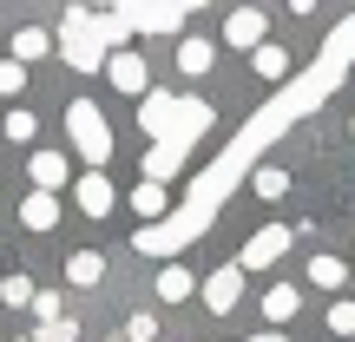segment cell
Returning a JSON list of instances; mask_svg holds the SVG:
<instances>
[{
    "label": "cell",
    "instance_id": "6",
    "mask_svg": "<svg viewBox=\"0 0 355 342\" xmlns=\"http://www.w3.org/2000/svg\"><path fill=\"white\" fill-rule=\"evenodd\" d=\"M119 13H125L132 33H178V26H184L178 0H132V7H119Z\"/></svg>",
    "mask_w": 355,
    "mask_h": 342
},
{
    "label": "cell",
    "instance_id": "1",
    "mask_svg": "<svg viewBox=\"0 0 355 342\" xmlns=\"http://www.w3.org/2000/svg\"><path fill=\"white\" fill-rule=\"evenodd\" d=\"M336 79H343V66H336L329 53H322V66H316V73H309L303 86H290V92H283L277 105H270V112H257L250 126H243V139L230 145L224 158H217V171H204L198 185H191V204H184V211H178V217H158V224H145L139 237H132V243H139V257H158V264H171V257H178V250H184V243H191V237H198V230H204V224L217 217V204L230 198V185H237V178L250 171L257 145H263L270 132H283V126H290L296 112H303V105H316L322 92L336 86Z\"/></svg>",
    "mask_w": 355,
    "mask_h": 342
},
{
    "label": "cell",
    "instance_id": "11",
    "mask_svg": "<svg viewBox=\"0 0 355 342\" xmlns=\"http://www.w3.org/2000/svg\"><path fill=\"white\" fill-rule=\"evenodd\" d=\"M250 73L263 79V86H283V79H290V53H283L277 40H263V46H250Z\"/></svg>",
    "mask_w": 355,
    "mask_h": 342
},
{
    "label": "cell",
    "instance_id": "13",
    "mask_svg": "<svg viewBox=\"0 0 355 342\" xmlns=\"http://www.w3.org/2000/svg\"><path fill=\"white\" fill-rule=\"evenodd\" d=\"M224 40H230V46H243V53L263 46V13H257V7H237V13L224 20Z\"/></svg>",
    "mask_w": 355,
    "mask_h": 342
},
{
    "label": "cell",
    "instance_id": "19",
    "mask_svg": "<svg viewBox=\"0 0 355 342\" xmlns=\"http://www.w3.org/2000/svg\"><path fill=\"white\" fill-rule=\"evenodd\" d=\"M99 277H105V257H99V250H73V257H66V283H79V290H92Z\"/></svg>",
    "mask_w": 355,
    "mask_h": 342
},
{
    "label": "cell",
    "instance_id": "5",
    "mask_svg": "<svg viewBox=\"0 0 355 342\" xmlns=\"http://www.w3.org/2000/svg\"><path fill=\"white\" fill-rule=\"evenodd\" d=\"M211 105H204V99H178V119H171V132H165V139H152V145H171V152H191V145H198L204 139V132H211Z\"/></svg>",
    "mask_w": 355,
    "mask_h": 342
},
{
    "label": "cell",
    "instance_id": "8",
    "mask_svg": "<svg viewBox=\"0 0 355 342\" xmlns=\"http://www.w3.org/2000/svg\"><path fill=\"white\" fill-rule=\"evenodd\" d=\"M105 79H112L119 92H132V99H139V92H145V79H152V66H145L139 53H125V46H119V53H105Z\"/></svg>",
    "mask_w": 355,
    "mask_h": 342
},
{
    "label": "cell",
    "instance_id": "14",
    "mask_svg": "<svg viewBox=\"0 0 355 342\" xmlns=\"http://www.w3.org/2000/svg\"><path fill=\"white\" fill-rule=\"evenodd\" d=\"M20 224L26 230H53L60 224V191H33V198L20 204Z\"/></svg>",
    "mask_w": 355,
    "mask_h": 342
},
{
    "label": "cell",
    "instance_id": "20",
    "mask_svg": "<svg viewBox=\"0 0 355 342\" xmlns=\"http://www.w3.org/2000/svg\"><path fill=\"white\" fill-rule=\"evenodd\" d=\"M191 290H198V277H191L184 264H165V270H158V303H184Z\"/></svg>",
    "mask_w": 355,
    "mask_h": 342
},
{
    "label": "cell",
    "instance_id": "29",
    "mask_svg": "<svg viewBox=\"0 0 355 342\" xmlns=\"http://www.w3.org/2000/svg\"><path fill=\"white\" fill-rule=\"evenodd\" d=\"M26 86V66L20 60H0V92H7V99H13V92H20Z\"/></svg>",
    "mask_w": 355,
    "mask_h": 342
},
{
    "label": "cell",
    "instance_id": "2",
    "mask_svg": "<svg viewBox=\"0 0 355 342\" xmlns=\"http://www.w3.org/2000/svg\"><path fill=\"white\" fill-rule=\"evenodd\" d=\"M66 132H73V152L86 158L92 171L112 165V126H105V112L92 99H73V105H66Z\"/></svg>",
    "mask_w": 355,
    "mask_h": 342
},
{
    "label": "cell",
    "instance_id": "16",
    "mask_svg": "<svg viewBox=\"0 0 355 342\" xmlns=\"http://www.w3.org/2000/svg\"><path fill=\"white\" fill-rule=\"evenodd\" d=\"M132 211H139L145 224H158V217H171V191H165V185H152V178H145V185L132 191Z\"/></svg>",
    "mask_w": 355,
    "mask_h": 342
},
{
    "label": "cell",
    "instance_id": "34",
    "mask_svg": "<svg viewBox=\"0 0 355 342\" xmlns=\"http://www.w3.org/2000/svg\"><path fill=\"white\" fill-rule=\"evenodd\" d=\"M99 7H112V13H119V7H132V0H99Z\"/></svg>",
    "mask_w": 355,
    "mask_h": 342
},
{
    "label": "cell",
    "instance_id": "28",
    "mask_svg": "<svg viewBox=\"0 0 355 342\" xmlns=\"http://www.w3.org/2000/svg\"><path fill=\"white\" fill-rule=\"evenodd\" d=\"M0 303L26 309V303H33V283H26V277H7V283H0Z\"/></svg>",
    "mask_w": 355,
    "mask_h": 342
},
{
    "label": "cell",
    "instance_id": "23",
    "mask_svg": "<svg viewBox=\"0 0 355 342\" xmlns=\"http://www.w3.org/2000/svg\"><path fill=\"white\" fill-rule=\"evenodd\" d=\"M296 309H303V296H296L290 283H283V290H270V296H263V316H270V323H290Z\"/></svg>",
    "mask_w": 355,
    "mask_h": 342
},
{
    "label": "cell",
    "instance_id": "10",
    "mask_svg": "<svg viewBox=\"0 0 355 342\" xmlns=\"http://www.w3.org/2000/svg\"><path fill=\"white\" fill-rule=\"evenodd\" d=\"M73 198H79V211H86V217H112L119 191H112V178H105V171H86V178H79V191H73Z\"/></svg>",
    "mask_w": 355,
    "mask_h": 342
},
{
    "label": "cell",
    "instance_id": "27",
    "mask_svg": "<svg viewBox=\"0 0 355 342\" xmlns=\"http://www.w3.org/2000/svg\"><path fill=\"white\" fill-rule=\"evenodd\" d=\"M329 330L336 336H355V303H349V296H336V303H329Z\"/></svg>",
    "mask_w": 355,
    "mask_h": 342
},
{
    "label": "cell",
    "instance_id": "18",
    "mask_svg": "<svg viewBox=\"0 0 355 342\" xmlns=\"http://www.w3.org/2000/svg\"><path fill=\"white\" fill-rule=\"evenodd\" d=\"M303 270H309V283H316V290H343V283H349V264H343V257H322V250L309 257Z\"/></svg>",
    "mask_w": 355,
    "mask_h": 342
},
{
    "label": "cell",
    "instance_id": "22",
    "mask_svg": "<svg viewBox=\"0 0 355 342\" xmlns=\"http://www.w3.org/2000/svg\"><path fill=\"white\" fill-rule=\"evenodd\" d=\"M211 60H217V53H211V40H178V66H184L191 79H198V73H211Z\"/></svg>",
    "mask_w": 355,
    "mask_h": 342
},
{
    "label": "cell",
    "instance_id": "4",
    "mask_svg": "<svg viewBox=\"0 0 355 342\" xmlns=\"http://www.w3.org/2000/svg\"><path fill=\"white\" fill-rule=\"evenodd\" d=\"M290 243H296L290 224H263V230H250V237H243V250H237V270H243V277H250V270H270L283 250H290Z\"/></svg>",
    "mask_w": 355,
    "mask_h": 342
},
{
    "label": "cell",
    "instance_id": "32",
    "mask_svg": "<svg viewBox=\"0 0 355 342\" xmlns=\"http://www.w3.org/2000/svg\"><path fill=\"white\" fill-rule=\"evenodd\" d=\"M290 13H316V0H290Z\"/></svg>",
    "mask_w": 355,
    "mask_h": 342
},
{
    "label": "cell",
    "instance_id": "31",
    "mask_svg": "<svg viewBox=\"0 0 355 342\" xmlns=\"http://www.w3.org/2000/svg\"><path fill=\"white\" fill-rule=\"evenodd\" d=\"M125 336H132V342H152V336H158V316H132Z\"/></svg>",
    "mask_w": 355,
    "mask_h": 342
},
{
    "label": "cell",
    "instance_id": "25",
    "mask_svg": "<svg viewBox=\"0 0 355 342\" xmlns=\"http://www.w3.org/2000/svg\"><path fill=\"white\" fill-rule=\"evenodd\" d=\"M33 342H79V323H73V316H46Z\"/></svg>",
    "mask_w": 355,
    "mask_h": 342
},
{
    "label": "cell",
    "instance_id": "15",
    "mask_svg": "<svg viewBox=\"0 0 355 342\" xmlns=\"http://www.w3.org/2000/svg\"><path fill=\"white\" fill-rule=\"evenodd\" d=\"M92 33H99V46L105 53H119L132 40V26H125V13H112V7H92Z\"/></svg>",
    "mask_w": 355,
    "mask_h": 342
},
{
    "label": "cell",
    "instance_id": "33",
    "mask_svg": "<svg viewBox=\"0 0 355 342\" xmlns=\"http://www.w3.org/2000/svg\"><path fill=\"white\" fill-rule=\"evenodd\" d=\"M191 7H211V0H178V13H191Z\"/></svg>",
    "mask_w": 355,
    "mask_h": 342
},
{
    "label": "cell",
    "instance_id": "7",
    "mask_svg": "<svg viewBox=\"0 0 355 342\" xmlns=\"http://www.w3.org/2000/svg\"><path fill=\"white\" fill-rule=\"evenodd\" d=\"M198 296H204V309H211V316H230V309L243 303V270H237V264L211 270V277L198 283Z\"/></svg>",
    "mask_w": 355,
    "mask_h": 342
},
{
    "label": "cell",
    "instance_id": "12",
    "mask_svg": "<svg viewBox=\"0 0 355 342\" xmlns=\"http://www.w3.org/2000/svg\"><path fill=\"white\" fill-rule=\"evenodd\" d=\"M26 171H33V191H60L66 178H73L66 152H33V158H26Z\"/></svg>",
    "mask_w": 355,
    "mask_h": 342
},
{
    "label": "cell",
    "instance_id": "3",
    "mask_svg": "<svg viewBox=\"0 0 355 342\" xmlns=\"http://www.w3.org/2000/svg\"><path fill=\"white\" fill-rule=\"evenodd\" d=\"M60 60L73 66V73H99V66H105V46H99V33H92V7H66V20H60Z\"/></svg>",
    "mask_w": 355,
    "mask_h": 342
},
{
    "label": "cell",
    "instance_id": "26",
    "mask_svg": "<svg viewBox=\"0 0 355 342\" xmlns=\"http://www.w3.org/2000/svg\"><path fill=\"white\" fill-rule=\"evenodd\" d=\"M33 132H40V119L26 112V105H13V112H7V139H13V145H26Z\"/></svg>",
    "mask_w": 355,
    "mask_h": 342
},
{
    "label": "cell",
    "instance_id": "17",
    "mask_svg": "<svg viewBox=\"0 0 355 342\" xmlns=\"http://www.w3.org/2000/svg\"><path fill=\"white\" fill-rule=\"evenodd\" d=\"M46 53H53V33H46V26H20V33H13V60H20V66L46 60Z\"/></svg>",
    "mask_w": 355,
    "mask_h": 342
},
{
    "label": "cell",
    "instance_id": "9",
    "mask_svg": "<svg viewBox=\"0 0 355 342\" xmlns=\"http://www.w3.org/2000/svg\"><path fill=\"white\" fill-rule=\"evenodd\" d=\"M171 119H178V99H171V92H152V86H145V92H139V126H145V139H165Z\"/></svg>",
    "mask_w": 355,
    "mask_h": 342
},
{
    "label": "cell",
    "instance_id": "24",
    "mask_svg": "<svg viewBox=\"0 0 355 342\" xmlns=\"http://www.w3.org/2000/svg\"><path fill=\"white\" fill-rule=\"evenodd\" d=\"M250 191H257V198H283V191H290V171L257 165V171H250Z\"/></svg>",
    "mask_w": 355,
    "mask_h": 342
},
{
    "label": "cell",
    "instance_id": "30",
    "mask_svg": "<svg viewBox=\"0 0 355 342\" xmlns=\"http://www.w3.org/2000/svg\"><path fill=\"white\" fill-rule=\"evenodd\" d=\"M26 309H33L40 323H46V316H66V309H60V296H53V290H33V303H26Z\"/></svg>",
    "mask_w": 355,
    "mask_h": 342
},
{
    "label": "cell",
    "instance_id": "35",
    "mask_svg": "<svg viewBox=\"0 0 355 342\" xmlns=\"http://www.w3.org/2000/svg\"><path fill=\"white\" fill-rule=\"evenodd\" d=\"M257 342H283V336H257Z\"/></svg>",
    "mask_w": 355,
    "mask_h": 342
},
{
    "label": "cell",
    "instance_id": "21",
    "mask_svg": "<svg viewBox=\"0 0 355 342\" xmlns=\"http://www.w3.org/2000/svg\"><path fill=\"white\" fill-rule=\"evenodd\" d=\"M178 171H184V152H171V145H152V152H145V178H152V185H165Z\"/></svg>",
    "mask_w": 355,
    "mask_h": 342
}]
</instances>
